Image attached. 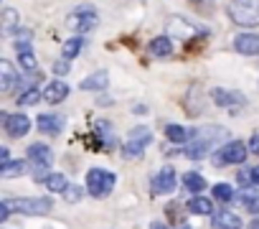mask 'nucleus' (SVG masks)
Returning <instances> with one entry per match:
<instances>
[{
	"instance_id": "nucleus-22",
	"label": "nucleus",
	"mask_w": 259,
	"mask_h": 229,
	"mask_svg": "<svg viewBox=\"0 0 259 229\" xmlns=\"http://www.w3.org/2000/svg\"><path fill=\"white\" fill-rule=\"evenodd\" d=\"M0 18H3V33H6V36H16L18 23H21V16H18L13 8H6Z\"/></svg>"
},
{
	"instance_id": "nucleus-6",
	"label": "nucleus",
	"mask_w": 259,
	"mask_h": 229,
	"mask_svg": "<svg viewBox=\"0 0 259 229\" xmlns=\"http://www.w3.org/2000/svg\"><path fill=\"white\" fill-rule=\"evenodd\" d=\"M13 209L21 214H28V216H41L54 209V201L49 196H26V199H18L13 204Z\"/></svg>"
},
{
	"instance_id": "nucleus-36",
	"label": "nucleus",
	"mask_w": 259,
	"mask_h": 229,
	"mask_svg": "<svg viewBox=\"0 0 259 229\" xmlns=\"http://www.w3.org/2000/svg\"><path fill=\"white\" fill-rule=\"evenodd\" d=\"M251 181L259 186V166H254V168H251Z\"/></svg>"
},
{
	"instance_id": "nucleus-37",
	"label": "nucleus",
	"mask_w": 259,
	"mask_h": 229,
	"mask_svg": "<svg viewBox=\"0 0 259 229\" xmlns=\"http://www.w3.org/2000/svg\"><path fill=\"white\" fill-rule=\"evenodd\" d=\"M150 229H168V226H165L163 221H153V224H150Z\"/></svg>"
},
{
	"instance_id": "nucleus-39",
	"label": "nucleus",
	"mask_w": 259,
	"mask_h": 229,
	"mask_svg": "<svg viewBox=\"0 0 259 229\" xmlns=\"http://www.w3.org/2000/svg\"><path fill=\"white\" fill-rule=\"evenodd\" d=\"M183 229H191V226H183Z\"/></svg>"
},
{
	"instance_id": "nucleus-24",
	"label": "nucleus",
	"mask_w": 259,
	"mask_h": 229,
	"mask_svg": "<svg viewBox=\"0 0 259 229\" xmlns=\"http://www.w3.org/2000/svg\"><path fill=\"white\" fill-rule=\"evenodd\" d=\"M81 46H84L81 33H79V36H71V39L64 41V46H61V56H64V59H74V56H79Z\"/></svg>"
},
{
	"instance_id": "nucleus-4",
	"label": "nucleus",
	"mask_w": 259,
	"mask_h": 229,
	"mask_svg": "<svg viewBox=\"0 0 259 229\" xmlns=\"http://www.w3.org/2000/svg\"><path fill=\"white\" fill-rule=\"evenodd\" d=\"M150 140H153V133L148 128H133V130H130V135H127V143L122 145V156L124 158L143 156V150L150 145Z\"/></svg>"
},
{
	"instance_id": "nucleus-3",
	"label": "nucleus",
	"mask_w": 259,
	"mask_h": 229,
	"mask_svg": "<svg viewBox=\"0 0 259 229\" xmlns=\"http://www.w3.org/2000/svg\"><path fill=\"white\" fill-rule=\"evenodd\" d=\"M114 188V173L112 171H104V168H92L87 173V191L94 196V199H102L107 194H112Z\"/></svg>"
},
{
	"instance_id": "nucleus-34",
	"label": "nucleus",
	"mask_w": 259,
	"mask_h": 229,
	"mask_svg": "<svg viewBox=\"0 0 259 229\" xmlns=\"http://www.w3.org/2000/svg\"><path fill=\"white\" fill-rule=\"evenodd\" d=\"M249 150H251V153H256V156H259V135H254V138H251V140H249Z\"/></svg>"
},
{
	"instance_id": "nucleus-38",
	"label": "nucleus",
	"mask_w": 259,
	"mask_h": 229,
	"mask_svg": "<svg viewBox=\"0 0 259 229\" xmlns=\"http://www.w3.org/2000/svg\"><path fill=\"white\" fill-rule=\"evenodd\" d=\"M249 229H259V219H256V221H251V224H249Z\"/></svg>"
},
{
	"instance_id": "nucleus-5",
	"label": "nucleus",
	"mask_w": 259,
	"mask_h": 229,
	"mask_svg": "<svg viewBox=\"0 0 259 229\" xmlns=\"http://www.w3.org/2000/svg\"><path fill=\"white\" fill-rule=\"evenodd\" d=\"M66 26H69L74 33H87V31H92V28L97 26V11L89 8V6L76 8V11H71V16L66 18Z\"/></svg>"
},
{
	"instance_id": "nucleus-9",
	"label": "nucleus",
	"mask_w": 259,
	"mask_h": 229,
	"mask_svg": "<svg viewBox=\"0 0 259 229\" xmlns=\"http://www.w3.org/2000/svg\"><path fill=\"white\" fill-rule=\"evenodd\" d=\"M176 183H178L176 171H173L170 166H165V168H160V171L155 173V178H153V191H155V194H170V191L176 188Z\"/></svg>"
},
{
	"instance_id": "nucleus-32",
	"label": "nucleus",
	"mask_w": 259,
	"mask_h": 229,
	"mask_svg": "<svg viewBox=\"0 0 259 229\" xmlns=\"http://www.w3.org/2000/svg\"><path fill=\"white\" fill-rule=\"evenodd\" d=\"M11 199H0V221H6L11 216Z\"/></svg>"
},
{
	"instance_id": "nucleus-29",
	"label": "nucleus",
	"mask_w": 259,
	"mask_h": 229,
	"mask_svg": "<svg viewBox=\"0 0 259 229\" xmlns=\"http://www.w3.org/2000/svg\"><path fill=\"white\" fill-rule=\"evenodd\" d=\"M81 196H84V188H81V186H76V183H69V186L64 188V199H66L69 204H76Z\"/></svg>"
},
{
	"instance_id": "nucleus-25",
	"label": "nucleus",
	"mask_w": 259,
	"mask_h": 229,
	"mask_svg": "<svg viewBox=\"0 0 259 229\" xmlns=\"http://www.w3.org/2000/svg\"><path fill=\"white\" fill-rule=\"evenodd\" d=\"M38 99H44V92H38L36 87H28V89H23V92L18 94V107H31V104H36Z\"/></svg>"
},
{
	"instance_id": "nucleus-8",
	"label": "nucleus",
	"mask_w": 259,
	"mask_h": 229,
	"mask_svg": "<svg viewBox=\"0 0 259 229\" xmlns=\"http://www.w3.org/2000/svg\"><path fill=\"white\" fill-rule=\"evenodd\" d=\"M3 123H6V133H8L11 138H23V135L31 130V118H28V114H23V112L8 114Z\"/></svg>"
},
{
	"instance_id": "nucleus-23",
	"label": "nucleus",
	"mask_w": 259,
	"mask_h": 229,
	"mask_svg": "<svg viewBox=\"0 0 259 229\" xmlns=\"http://www.w3.org/2000/svg\"><path fill=\"white\" fill-rule=\"evenodd\" d=\"M183 186H186L191 194H201V191L206 188V178H203L201 173H196V171H188V173H183Z\"/></svg>"
},
{
	"instance_id": "nucleus-7",
	"label": "nucleus",
	"mask_w": 259,
	"mask_h": 229,
	"mask_svg": "<svg viewBox=\"0 0 259 229\" xmlns=\"http://www.w3.org/2000/svg\"><path fill=\"white\" fill-rule=\"evenodd\" d=\"M246 145L241 140H229L226 145H221L216 150V166L221 163H244L246 161Z\"/></svg>"
},
{
	"instance_id": "nucleus-12",
	"label": "nucleus",
	"mask_w": 259,
	"mask_h": 229,
	"mask_svg": "<svg viewBox=\"0 0 259 229\" xmlns=\"http://www.w3.org/2000/svg\"><path fill=\"white\" fill-rule=\"evenodd\" d=\"M211 97H213V102H216L219 107H239V104H244V102H246L241 92H234V89H221V87H216V89L211 92Z\"/></svg>"
},
{
	"instance_id": "nucleus-28",
	"label": "nucleus",
	"mask_w": 259,
	"mask_h": 229,
	"mask_svg": "<svg viewBox=\"0 0 259 229\" xmlns=\"http://www.w3.org/2000/svg\"><path fill=\"white\" fill-rule=\"evenodd\" d=\"M213 199H219V201H234V188L229 183H216L213 186Z\"/></svg>"
},
{
	"instance_id": "nucleus-16",
	"label": "nucleus",
	"mask_w": 259,
	"mask_h": 229,
	"mask_svg": "<svg viewBox=\"0 0 259 229\" xmlns=\"http://www.w3.org/2000/svg\"><path fill=\"white\" fill-rule=\"evenodd\" d=\"M148 51H150L155 59H165V56L173 54V41H170L168 36H155V39L150 41Z\"/></svg>"
},
{
	"instance_id": "nucleus-17",
	"label": "nucleus",
	"mask_w": 259,
	"mask_h": 229,
	"mask_svg": "<svg viewBox=\"0 0 259 229\" xmlns=\"http://www.w3.org/2000/svg\"><path fill=\"white\" fill-rule=\"evenodd\" d=\"M213 229H241V219L234 211H219L213 214Z\"/></svg>"
},
{
	"instance_id": "nucleus-33",
	"label": "nucleus",
	"mask_w": 259,
	"mask_h": 229,
	"mask_svg": "<svg viewBox=\"0 0 259 229\" xmlns=\"http://www.w3.org/2000/svg\"><path fill=\"white\" fill-rule=\"evenodd\" d=\"M236 178H239L241 186H251V183H254V181H251V168H249V171H239Z\"/></svg>"
},
{
	"instance_id": "nucleus-27",
	"label": "nucleus",
	"mask_w": 259,
	"mask_h": 229,
	"mask_svg": "<svg viewBox=\"0 0 259 229\" xmlns=\"http://www.w3.org/2000/svg\"><path fill=\"white\" fill-rule=\"evenodd\" d=\"M18 54H21L18 59H21V66H23V69L33 71V69L38 66V61H36V56H33V51H31L28 46H21V49H18Z\"/></svg>"
},
{
	"instance_id": "nucleus-20",
	"label": "nucleus",
	"mask_w": 259,
	"mask_h": 229,
	"mask_svg": "<svg viewBox=\"0 0 259 229\" xmlns=\"http://www.w3.org/2000/svg\"><path fill=\"white\" fill-rule=\"evenodd\" d=\"M191 133H193V130H188V128H183V125H168V128H165V138H168L170 143H176V145H186V143L191 140Z\"/></svg>"
},
{
	"instance_id": "nucleus-15",
	"label": "nucleus",
	"mask_w": 259,
	"mask_h": 229,
	"mask_svg": "<svg viewBox=\"0 0 259 229\" xmlns=\"http://www.w3.org/2000/svg\"><path fill=\"white\" fill-rule=\"evenodd\" d=\"M64 128H66V120L59 118V114H41V118H38V130H41V133L59 135Z\"/></svg>"
},
{
	"instance_id": "nucleus-2",
	"label": "nucleus",
	"mask_w": 259,
	"mask_h": 229,
	"mask_svg": "<svg viewBox=\"0 0 259 229\" xmlns=\"http://www.w3.org/2000/svg\"><path fill=\"white\" fill-rule=\"evenodd\" d=\"M226 13L231 23L241 28H254L259 26V0H231L226 6Z\"/></svg>"
},
{
	"instance_id": "nucleus-21",
	"label": "nucleus",
	"mask_w": 259,
	"mask_h": 229,
	"mask_svg": "<svg viewBox=\"0 0 259 229\" xmlns=\"http://www.w3.org/2000/svg\"><path fill=\"white\" fill-rule=\"evenodd\" d=\"M28 163L26 161H8V163H0V176L3 178H18L21 173H26Z\"/></svg>"
},
{
	"instance_id": "nucleus-11",
	"label": "nucleus",
	"mask_w": 259,
	"mask_h": 229,
	"mask_svg": "<svg viewBox=\"0 0 259 229\" xmlns=\"http://www.w3.org/2000/svg\"><path fill=\"white\" fill-rule=\"evenodd\" d=\"M21 82V77H18V71H16V66L8 61V59H3L0 61V92H13V87Z\"/></svg>"
},
{
	"instance_id": "nucleus-13",
	"label": "nucleus",
	"mask_w": 259,
	"mask_h": 229,
	"mask_svg": "<svg viewBox=\"0 0 259 229\" xmlns=\"http://www.w3.org/2000/svg\"><path fill=\"white\" fill-rule=\"evenodd\" d=\"M26 158L31 163H38V166H51L54 163V150L44 143H33L28 150H26Z\"/></svg>"
},
{
	"instance_id": "nucleus-30",
	"label": "nucleus",
	"mask_w": 259,
	"mask_h": 229,
	"mask_svg": "<svg viewBox=\"0 0 259 229\" xmlns=\"http://www.w3.org/2000/svg\"><path fill=\"white\" fill-rule=\"evenodd\" d=\"M241 204L249 214H259V196L256 194H241Z\"/></svg>"
},
{
	"instance_id": "nucleus-14",
	"label": "nucleus",
	"mask_w": 259,
	"mask_h": 229,
	"mask_svg": "<svg viewBox=\"0 0 259 229\" xmlns=\"http://www.w3.org/2000/svg\"><path fill=\"white\" fill-rule=\"evenodd\" d=\"M69 97V84L66 82H51L46 89H44V99L49 102V104H59V102H64Z\"/></svg>"
},
{
	"instance_id": "nucleus-1",
	"label": "nucleus",
	"mask_w": 259,
	"mask_h": 229,
	"mask_svg": "<svg viewBox=\"0 0 259 229\" xmlns=\"http://www.w3.org/2000/svg\"><path fill=\"white\" fill-rule=\"evenodd\" d=\"M226 135H229V133H226L224 128H219V125H203V128H198V130L191 133V140L183 145V153H186V158H191V161H201V158H206L216 145H221Z\"/></svg>"
},
{
	"instance_id": "nucleus-10",
	"label": "nucleus",
	"mask_w": 259,
	"mask_h": 229,
	"mask_svg": "<svg viewBox=\"0 0 259 229\" xmlns=\"http://www.w3.org/2000/svg\"><path fill=\"white\" fill-rule=\"evenodd\" d=\"M234 49L244 56H259V33H239L234 39Z\"/></svg>"
},
{
	"instance_id": "nucleus-35",
	"label": "nucleus",
	"mask_w": 259,
	"mask_h": 229,
	"mask_svg": "<svg viewBox=\"0 0 259 229\" xmlns=\"http://www.w3.org/2000/svg\"><path fill=\"white\" fill-rule=\"evenodd\" d=\"M8 148H0V163H8Z\"/></svg>"
},
{
	"instance_id": "nucleus-26",
	"label": "nucleus",
	"mask_w": 259,
	"mask_h": 229,
	"mask_svg": "<svg viewBox=\"0 0 259 229\" xmlns=\"http://www.w3.org/2000/svg\"><path fill=\"white\" fill-rule=\"evenodd\" d=\"M44 183H46V188L54 191V194H64V188L69 186V181H66L64 173H49V178H46Z\"/></svg>"
},
{
	"instance_id": "nucleus-31",
	"label": "nucleus",
	"mask_w": 259,
	"mask_h": 229,
	"mask_svg": "<svg viewBox=\"0 0 259 229\" xmlns=\"http://www.w3.org/2000/svg\"><path fill=\"white\" fill-rule=\"evenodd\" d=\"M69 71H71V59H64V61L59 59V61H54V74H56V77H66Z\"/></svg>"
},
{
	"instance_id": "nucleus-18",
	"label": "nucleus",
	"mask_w": 259,
	"mask_h": 229,
	"mask_svg": "<svg viewBox=\"0 0 259 229\" xmlns=\"http://www.w3.org/2000/svg\"><path fill=\"white\" fill-rule=\"evenodd\" d=\"M107 84H109L107 71H94V74H89V77L81 82V89H84V92H102Z\"/></svg>"
},
{
	"instance_id": "nucleus-19",
	"label": "nucleus",
	"mask_w": 259,
	"mask_h": 229,
	"mask_svg": "<svg viewBox=\"0 0 259 229\" xmlns=\"http://www.w3.org/2000/svg\"><path fill=\"white\" fill-rule=\"evenodd\" d=\"M188 209H191L193 214H198V216H211V214H213V201L196 194L193 199H188Z\"/></svg>"
}]
</instances>
